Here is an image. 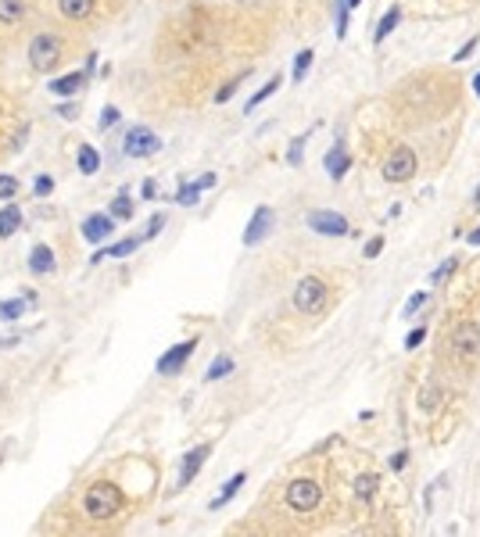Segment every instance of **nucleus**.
Returning a JSON list of instances; mask_svg holds the SVG:
<instances>
[{"label":"nucleus","mask_w":480,"mask_h":537,"mask_svg":"<svg viewBox=\"0 0 480 537\" xmlns=\"http://www.w3.org/2000/svg\"><path fill=\"white\" fill-rule=\"evenodd\" d=\"M162 226H165V215L158 212V215L151 218V223H147V233H143V236H147V240H151V236H158V233H162Z\"/></svg>","instance_id":"37"},{"label":"nucleus","mask_w":480,"mask_h":537,"mask_svg":"<svg viewBox=\"0 0 480 537\" xmlns=\"http://www.w3.org/2000/svg\"><path fill=\"white\" fill-rule=\"evenodd\" d=\"M136 244H140V240H122V244L108 247V251H97V255H93V262H101V258H125V255H133V251H136Z\"/></svg>","instance_id":"23"},{"label":"nucleus","mask_w":480,"mask_h":537,"mask_svg":"<svg viewBox=\"0 0 480 537\" xmlns=\"http://www.w3.org/2000/svg\"><path fill=\"white\" fill-rule=\"evenodd\" d=\"M452 355L466 366L480 355V326L477 323H459L455 334H452Z\"/></svg>","instance_id":"3"},{"label":"nucleus","mask_w":480,"mask_h":537,"mask_svg":"<svg viewBox=\"0 0 480 537\" xmlns=\"http://www.w3.org/2000/svg\"><path fill=\"white\" fill-rule=\"evenodd\" d=\"M230 369H233V358H230V355H219L212 366H208L204 380H208V384H212V380H222V376H230Z\"/></svg>","instance_id":"22"},{"label":"nucleus","mask_w":480,"mask_h":537,"mask_svg":"<svg viewBox=\"0 0 480 537\" xmlns=\"http://www.w3.org/2000/svg\"><path fill=\"white\" fill-rule=\"evenodd\" d=\"M29 268H33L36 276H51L54 273V251L47 244H36L33 255H29Z\"/></svg>","instance_id":"14"},{"label":"nucleus","mask_w":480,"mask_h":537,"mask_svg":"<svg viewBox=\"0 0 480 537\" xmlns=\"http://www.w3.org/2000/svg\"><path fill=\"white\" fill-rule=\"evenodd\" d=\"M29 301H22V297H14V301H0V319L11 323V319H19V315L25 312Z\"/></svg>","instance_id":"28"},{"label":"nucleus","mask_w":480,"mask_h":537,"mask_svg":"<svg viewBox=\"0 0 480 537\" xmlns=\"http://www.w3.org/2000/svg\"><path fill=\"white\" fill-rule=\"evenodd\" d=\"M466 240H470V247H480V226H477V229H470Z\"/></svg>","instance_id":"46"},{"label":"nucleus","mask_w":480,"mask_h":537,"mask_svg":"<svg viewBox=\"0 0 480 537\" xmlns=\"http://www.w3.org/2000/svg\"><path fill=\"white\" fill-rule=\"evenodd\" d=\"M323 305H326V283L319 279V276L298 279V287H294V308L305 312V315H315Z\"/></svg>","instance_id":"2"},{"label":"nucleus","mask_w":480,"mask_h":537,"mask_svg":"<svg viewBox=\"0 0 480 537\" xmlns=\"http://www.w3.org/2000/svg\"><path fill=\"white\" fill-rule=\"evenodd\" d=\"M86 83V72H69V75H61L51 83V90L58 93V97H72V93H79Z\"/></svg>","instance_id":"15"},{"label":"nucleus","mask_w":480,"mask_h":537,"mask_svg":"<svg viewBox=\"0 0 480 537\" xmlns=\"http://www.w3.org/2000/svg\"><path fill=\"white\" fill-rule=\"evenodd\" d=\"M208 455H212V445H197V448H190V451L183 455V466H180V487H187L190 480L197 477Z\"/></svg>","instance_id":"11"},{"label":"nucleus","mask_w":480,"mask_h":537,"mask_svg":"<svg viewBox=\"0 0 480 537\" xmlns=\"http://www.w3.org/2000/svg\"><path fill=\"white\" fill-rule=\"evenodd\" d=\"M111 233H115V223H111V215H90L86 223H83V236H86L90 244L108 240Z\"/></svg>","instance_id":"12"},{"label":"nucleus","mask_w":480,"mask_h":537,"mask_svg":"<svg viewBox=\"0 0 480 537\" xmlns=\"http://www.w3.org/2000/svg\"><path fill=\"white\" fill-rule=\"evenodd\" d=\"M111 215L130 223V218H133V201H130V194H119L115 201H111Z\"/></svg>","instance_id":"26"},{"label":"nucleus","mask_w":480,"mask_h":537,"mask_svg":"<svg viewBox=\"0 0 480 537\" xmlns=\"http://www.w3.org/2000/svg\"><path fill=\"white\" fill-rule=\"evenodd\" d=\"M215 179H219L215 172H204V176L197 179V186H201V190H208V186H215Z\"/></svg>","instance_id":"41"},{"label":"nucleus","mask_w":480,"mask_h":537,"mask_svg":"<svg viewBox=\"0 0 480 537\" xmlns=\"http://www.w3.org/2000/svg\"><path fill=\"white\" fill-rule=\"evenodd\" d=\"M194 347H197V340H183V344H176V347H169V351L158 358V373L162 376H176V373H183V366L190 362V355H194Z\"/></svg>","instance_id":"9"},{"label":"nucleus","mask_w":480,"mask_h":537,"mask_svg":"<svg viewBox=\"0 0 480 537\" xmlns=\"http://www.w3.org/2000/svg\"><path fill=\"white\" fill-rule=\"evenodd\" d=\"M473 90H477V97H480V75L473 79Z\"/></svg>","instance_id":"47"},{"label":"nucleus","mask_w":480,"mask_h":537,"mask_svg":"<svg viewBox=\"0 0 480 537\" xmlns=\"http://www.w3.org/2000/svg\"><path fill=\"white\" fill-rule=\"evenodd\" d=\"M276 90H280V75H273V79H269V83H265V86H262L259 93H254V97H251V101H248V112H254V108H259V104H262L265 97H273V93H276Z\"/></svg>","instance_id":"25"},{"label":"nucleus","mask_w":480,"mask_h":537,"mask_svg":"<svg viewBox=\"0 0 480 537\" xmlns=\"http://www.w3.org/2000/svg\"><path fill=\"white\" fill-rule=\"evenodd\" d=\"M158 147V136L147 129V125H133L130 133H125V140H122V154L125 158H147V154H154Z\"/></svg>","instance_id":"6"},{"label":"nucleus","mask_w":480,"mask_h":537,"mask_svg":"<svg viewBox=\"0 0 480 537\" xmlns=\"http://www.w3.org/2000/svg\"><path fill=\"white\" fill-rule=\"evenodd\" d=\"M29 61H33L36 72H51L61 61V43L54 36H36L33 43H29Z\"/></svg>","instance_id":"5"},{"label":"nucleus","mask_w":480,"mask_h":537,"mask_svg":"<svg viewBox=\"0 0 480 537\" xmlns=\"http://www.w3.org/2000/svg\"><path fill=\"white\" fill-rule=\"evenodd\" d=\"M158 194V183L154 179H143V197H154Z\"/></svg>","instance_id":"43"},{"label":"nucleus","mask_w":480,"mask_h":537,"mask_svg":"<svg viewBox=\"0 0 480 537\" xmlns=\"http://www.w3.org/2000/svg\"><path fill=\"white\" fill-rule=\"evenodd\" d=\"M244 480H248V473H237V477H230L226 484H222V491L212 498V509H222V505H226V501L240 491V487H244Z\"/></svg>","instance_id":"18"},{"label":"nucleus","mask_w":480,"mask_h":537,"mask_svg":"<svg viewBox=\"0 0 480 537\" xmlns=\"http://www.w3.org/2000/svg\"><path fill=\"white\" fill-rule=\"evenodd\" d=\"M319 498H323V491H319V484L315 480H294L291 487H287V505L298 512H312Z\"/></svg>","instance_id":"7"},{"label":"nucleus","mask_w":480,"mask_h":537,"mask_svg":"<svg viewBox=\"0 0 480 537\" xmlns=\"http://www.w3.org/2000/svg\"><path fill=\"white\" fill-rule=\"evenodd\" d=\"M197 194H201V186H197V183H183V186H180V194H176V201L190 208V204H197Z\"/></svg>","instance_id":"30"},{"label":"nucleus","mask_w":480,"mask_h":537,"mask_svg":"<svg viewBox=\"0 0 480 537\" xmlns=\"http://www.w3.org/2000/svg\"><path fill=\"white\" fill-rule=\"evenodd\" d=\"M452 268H455V258H448L444 265H437L434 273H430V279H434V283H441V279H448V276H452Z\"/></svg>","instance_id":"32"},{"label":"nucleus","mask_w":480,"mask_h":537,"mask_svg":"<svg viewBox=\"0 0 480 537\" xmlns=\"http://www.w3.org/2000/svg\"><path fill=\"white\" fill-rule=\"evenodd\" d=\"M58 115H61V118H75V108H72V104H61Z\"/></svg>","instance_id":"44"},{"label":"nucleus","mask_w":480,"mask_h":537,"mask_svg":"<svg viewBox=\"0 0 480 537\" xmlns=\"http://www.w3.org/2000/svg\"><path fill=\"white\" fill-rule=\"evenodd\" d=\"M14 194H19V179L0 176V197H14Z\"/></svg>","instance_id":"33"},{"label":"nucleus","mask_w":480,"mask_h":537,"mask_svg":"<svg viewBox=\"0 0 480 537\" xmlns=\"http://www.w3.org/2000/svg\"><path fill=\"white\" fill-rule=\"evenodd\" d=\"M333 22H337V36H348V4L344 0H333Z\"/></svg>","instance_id":"29"},{"label":"nucleus","mask_w":480,"mask_h":537,"mask_svg":"<svg viewBox=\"0 0 480 537\" xmlns=\"http://www.w3.org/2000/svg\"><path fill=\"white\" fill-rule=\"evenodd\" d=\"M75 165H79V172H83V176H93V172L101 168V154L93 151L90 144H83V147H79V154H75Z\"/></svg>","instance_id":"17"},{"label":"nucleus","mask_w":480,"mask_h":537,"mask_svg":"<svg viewBox=\"0 0 480 537\" xmlns=\"http://www.w3.org/2000/svg\"><path fill=\"white\" fill-rule=\"evenodd\" d=\"M312 58H315L312 51H298V58H294V68H291V75L298 79V83L309 75V68H312Z\"/></svg>","instance_id":"27"},{"label":"nucleus","mask_w":480,"mask_h":537,"mask_svg":"<svg viewBox=\"0 0 480 537\" xmlns=\"http://www.w3.org/2000/svg\"><path fill=\"white\" fill-rule=\"evenodd\" d=\"M115 122H119V108L108 104L104 112H101V129H108V125H115Z\"/></svg>","instance_id":"35"},{"label":"nucleus","mask_w":480,"mask_h":537,"mask_svg":"<svg viewBox=\"0 0 480 537\" xmlns=\"http://www.w3.org/2000/svg\"><path fill=\"white\" fill-rule=\"evenodd\" d=\"M405 459H409V455H405V451H398L394 459H391V466H394V469H402V466H405Z\"/></svg>","instance_id":"45"},{"label":"nucleus","mask_w":480,"mask_h":537,"mask_svg":"<svg viewBox=\"0 0 480 537\" xmlns=\"http://www.w3.org/2000/svg\"><path fill=\"white\" fill-rule=\"evenodd\" d=\"M323 165H326V172H330L333 179H344V172L351 168V158H348L344 144H333V147L326 151V158H323Z\"/></svg>","instance_id":"13"},{"label":"nucleus","mask_w":480,"mask_h":537,"mask_svg":"<svg viewBox=\"0 0 480 537\" xmlns=\"http://www.w3.org/2000/svg\"><path fill=\"white\" fill-rule=\"evenodd\" d=\"M122 505H125V498H122V491L115 484H93L86 491V498H83V509L93 519H111Z\"/></svg>","instance_id":"1"},{"label":"nucleus","mask_w":480,"mask_h":537,"mask_svg":"<svg viewBox=\"0 0 480 537\" xmlns=\"http://www.w3.org/2000/svg\"><path fill=\"white\" fill-rule=\"evenodd\" d=\"M301 158H305V136L291 140V151H287V165H301Z\"/></svg>","instance_id":"31"},{"label":"nucleus","mask_w":480,"mask_h":537,"mask_svg":"<svg viewBox=\"0 0 480 537\" xmlns=\"http://www.w3.org/2000/svg\"><path fill=\"white\" fill-rule=\"evenodd\" d=\"M473 204H477V208H480V186H477V194H473Z\"/></svg>","instance_id":"49"},{"label":"nucleus","mask_w":480,"mask_h":537,"mask_svg":"<svg viewBox=\"0 0 480 537\" xmlns=\"http://www.w3.org/2000/svg\"><path fill=\"white\" fill-rule=\"evenodd\" d=\"M344 4H348V8H359V4H362V0H344Z\"/></svg>","instance_id":"48"},{"label":"nucleus","mask_w":480,"mask_h":537,"mask_svg":"<svg viewBox=\"0 0 480 537\" xmlns=\"http://www.w3.org/2000/svg\"><path fill=\"white\" fill-rule=\"evenodd\" d=\"M376 487H380V477H376V473H362V477H355V495H359L362 501H370V498L376 495Z\"/></svg>","instance_id":"21"},{"label":"nucleus","mask_w":480,"mask_h":537,"mask_svg":"<svg viewBox=\"0 0 480 537\" xmlns=\"http://www.w3.org/2000/svg\"><path fill=\"white\" fill-rule=\"evenodd\" d=\"M51 190H54V183L47 179V176H43V179H36V194H40V197H43V194H51Z\"/></svg>","instance_id":"42"},{"label":"nucleus","mask_w":480,"mask_h":537,"mask_svg":"<svg viewBox=\"0 0 480 537\" xmlns=\"http://www.w3.org/2000/svg\"><path fill=\"white\" fill-rule=\"evenodd\" d=\"M380 251H383V236H373V240L365 244V258H376Z\"/></svg>","instance_id":"39"},{"label":"nucleus","mask_w":480,"mask_h":537,"mask_svg":"<svg viewBox=\"0 0 480 537\" xmlns=\"http://www.w3.org/2000/svg\"><path fill=\"white\" fill-rule=\"evenodd\" d=\"M22 14H25L22 0H0V22H19Z\"/></svg>","instance_id":"24"},{"label":"nucleus","mask_w":480,"mask_h":537,"mask_svg":"<svg viewBox=\"0 0 480 537\" xmlns=\"http://www.w3.org/2000/svg\"><path fill=\"white\" fill-rule=\"evenodd\" d=\"M423 301H427V294H412L409 301H405V315H412V312H420V308H423Z\"/></svg>","instance_id":"38"},{"label":"nucleus","mask_w":480,"mask_h":537,"mask_svg":"<svg viewBox=\"0 0 480 537\" xmlns=\"http://www.w3.org/2000/svg\"><path fill=\"white\" fill-rule=\"evenodd\" d=\"M477 51V36H470V43H462L459 51H455V58L452 61H470V54Z\"/></svg>","instance_id":"36"},{"label":"nucleus","mask_w":480,"mask_h":537,"mask_svg":"<svg viewBox=\"0 0 480 537\" xmlns=\"http://www.w3.org/2000/svg\"><path fill=\"white\" fill-rule=\"evenodd\" d=\"M58 8L65 18H86V14L93 11V0H58Z\"/></svg>","instance_id":"20"},{"label":"nucleus","mask_w":480,"mask_h":537,"mask_svg":"<svg viewBox=\"0 0 480 537\" xmlns=\"http://www.w3.org/2000/svg\"><path fill=\"white\" fill-rule=\"evenodd\" d=\"M309 229L323 233V236H348V218L341 212L315 208V212H309Z\"/></svg>","instance_id":"8"},{"label":"nucleus","mask_w":480,"mask_h":537,"mask_svg":"<svg viewBox=\"0 0 480 537\" xmlns=\"http://www.w3.org/2000/svg\"><path fill=\"white\" fill-rule=\"evenodd\" d=\"M423 337H427V329H423V326H420V329H412V334L405 337V347H409V351H412V347H416V344H420Z\"/></svg>","instance_id":"40"},{"label":"nucleus","mask_w":480,"mask_h":537,"mask_svg":"<svg viewBox=\"0 0 480 537\" xmlns=\"http://www.w3.org/2000/svg\"><path fill=\"white\" fill-rule=\"evenodd\" d=\"M240 79H244V75H240ZM240 79H230V83H226V86H222V90L215 93V101H219V104L233 97V93H237V86H240Z\"/></svg>","instance_id":"34"},{"label":"nucleus","mask_w":480,"mask_h":537,"mask_svg":"<svg viewBox=\"0 0 480 537\" xmlns=\"http://www.w3.org/2000/svg\"><path fill=\"white\" fill-rule=\"evenodd\" d=\"M273 223H276V215H273V208H254V215H251V223H248V229H244V247H254V244H262L265 236H269V229H273Z\"/></svg>","instance_id":"10"},{"label":"nucleus","mask_w":480,"mask_h":537,"mask_svg":"<svg viewBox=\"0 0 480 537\" xmlns=\"http://www.w3.org/2000/svg\"><path fill=\"white\" fill-rule=\"evenodd\" d=\"M19 226H22V212H19V204H8V208H0V236L19 233Z\"/></svg>","instance_id":"19"},{"label":"nucleus","mask_w":480,"mask_h":537,"mask_svg":"<svg viewBox=\"0 0 480 537\" xmlns=\"http://www.w3.org/2000/svg\"><path fill=\"white\" fill-rule=\"evenodd\" d=\"M398 22H402V8H387V14L376 22V33H373V43H383L394 29H398Z\"/></svg>","instance_id":"16"},{"label":"nucleus","mask_w":480,"mask_h":537,"mask_svg":"<svg viewBox=\"0 0 480 537\" xmlns=\"http://www.w3.org/2000/svg\"><path fill=\"white\" fill-rule=\"evenodd\" d=\"M412 172H416V154L409 147H394L383 158V179L387 183H405L412 179Z\"/></svg>","instance_id":"4"}]
</instances>
